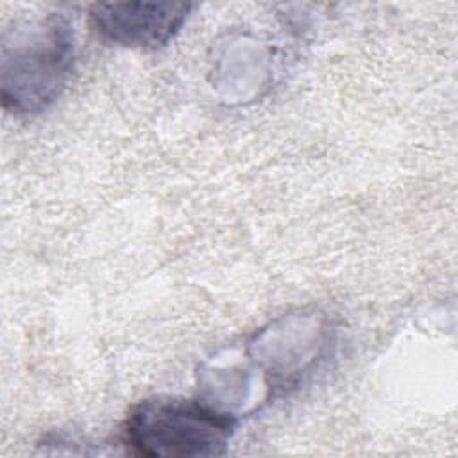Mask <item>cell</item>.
<instances>
[{"label":"cell","mask_w":458,"mask_h":458,"mask_svg":"<svg viewBox=\"0 0 458 458\" xmlns=\"http://www.w3.org/2000/svg\"><path fill=\"white\" fill-rule=\"evenodd\" d=\"M231 413L193 399L148 397L123 422V444L140 456H218L234 433Z\"/></svg>","instance_id":"1"},{"label":"cell","mask_w":458,"mask_h":458,"mask_svg":"<svg viewBox=\"0 0 458 458\" xmlns=\"http://www.w3.org/2000/svg\"><path fill=\"white\" fill-rule=\"evenodd\" d=\"M73 59L70 25L55 14L14 32L4 45L2 97L14 113H38L63 89Z\"/></svg>","instance_id":"2"},{"label":"cell","mask_w":458,"mask_h":458,"mask_svg":"<svg viewBox=\"0 0 458 458\" xmlns=\"http://www.w3.org/2000/svg\"><path fill=\"white\" fill-rule=\"evenodd\" d=\"M190 9V4L172 2H114L93 5L89 18L95 32L109 43L157 48L181 29Z\"/></svg>","instance_id":"3"}]
</instances>
